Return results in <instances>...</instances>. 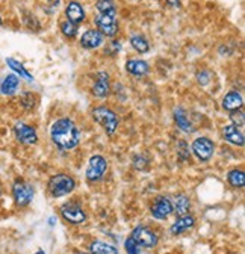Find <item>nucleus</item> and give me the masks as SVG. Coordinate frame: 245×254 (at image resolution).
<instances>
[{"mask_svg": "<svg viewBox=\"0 0 245 254\" xmlns=\"http://www.w3.org/2000/svg\"><path fill=\"white\" fill-rule=\"evenodd\" d=\"M74 254H88V253H83V251H74Z\"/></svg>", "mask_w": 245, "mask_h": 254, "instance_id": "obj_39", "label": "nucleus"}, {"mask_svg": "<svg viewBox=\"0 0 245 254\" xmlns=\"http://www.w3.org/2000/svg\"><path fill=\"white\" fill-rule=\"evenodd\" d=\"M129 43H130V46L133 47V50L138 52L139 55H145V53L150 52V43L147 41L145 37H142V35H139V34L130 35Z\"/></svg>", "mask_w": 245, "mask_h": 254, "instance_id": "obj_24", "label": "nucleus"}, {"mask_svg": "<svg viewBox=\"0 0 245 254\" xmlns=\"http://www.w3.org/2000/svg\"><path fill=\"white\" fill-rule=\"evenodd\" d=\"M20 86V79L17 74H8L0 83V92L3 95H14Z\"/></svg>", "mask_w": 245, "mask_h": 254, "instance_id": "obj_20", "label": "nucleus"}, {"mask_svg": "<svg viewBox=\"0 0 245 254\" xmlns=\"http://www.w3.org/2000/svg\"><path fill=\"white\" fill-rule=\"evenodd\" d=\"M105 44V37L97 29H88L80 37V46L86 50H96Z\"/></svg>", "mask_w": 245, "mask_h": 254, "instance_id": "obj_12", "label": "nucleus"}, {"mask_svg": "<svg viewBox=\"0 0 245 254\" xmlns=\"http://www.w3.org/2000/svg\"><path fill=\"white\" fill-rule=\"evenodd\" d=\"M96 9H97L99 14H114V12H117L114 0H97Z\"/></svg>", "mask_w": 245, "mask_h": 254, "instance_id": "obj_26", "label": "nucleus"}, {"mask_svg": "<svg viewBox=\"0 0 245 254\" xmlns=\"http://www.w3.org/2000/svg\"><path fill=\"white\" fill-rule=\"evenodd\" d=\"M0 197H2V188H0Z\"/></svg>", "mask_w": 245, "mask_h": 254, "instance_id": "obj_42", "label": "nucleus"}, {"mask_svg": "<svg viewBox=\"0 0 245 254\" xmlns=\"http://www.w3.org/2000/svg\"><path fill=\"white\" fill-rule=\"evenodd\" d=\"M106 171H108V161L103 156L94 154V156L89 157L88 167H86V171H85V176H86L88 182L96 183V182L102 180L105 177Z\"/></svg>", "mask_w": 245, "mask_h": 254, "instance_id": "obj_5", "label": "nucleus"}, {"mask_svg": "<svg viewBox=\"0 0 245 254\" xmlns=\"http://www.w3.org/2000/svg\"><path fill=\"white\" fill-rule=\"evenodd\" d=\"M126 71L135 77H144L148 74L150 65H148V62L142 59H129L126 62Z\"/></svg>", "mask_w": 245, "mask_h": 254, "instance_id": "obj_18", "label": "nucleus"}, {"mask_svg": "<svg viewBox=\"0 0 245 254\" xmlns=\"http://www.w3.org/2000/svg\"><path fill=\"white\" fill-rule=\"evenodd\" d=\"M34 186L21 180V179H17L12 185V197H14V201L18 207H26L32 203L34 200Z\"/></svg>", "mask_w": 245, "mask_h": 254, "instance_id": "obj_4", "label": "nucleus"}, {"mask_svg": "<svg viewBox=\"0 0 245 254\" xmlns=\"http://www.w3.org/2000/svg\"><path fill=\"white\" fill-rule=\"evenodd\" d=\"M223 138L226 142L232 144V145H236V147H242L244 142H245V138H244V133L239 127H236L235 124H226L223 127Z\"/></svg>", "mask_w": 245, "mask_h": 254, "instance_id": "obj_15", "label": "nucleus"}, {"mask_svg": "<svg viewBox=\"0 0 245 254\" xmlns=\"http://www.w3.org/2000/svg\"><path fill=\"white\" fill-rule=\"evenodd\" d=\"M177 157H179V161L180 162H186L189 161V145L185 142V141H179L177 142Z\"/></svg>", "mask_w": 245, "mask_h": 254, "instance_id": "obj_29", "label": "nucleus"}, {"mask_svg": "<svg viewBox=\"0 0 245 254\" xmlns=\"http://www.w3.org/2000/svg\"><path fill=\"white\" fill-rule=\"evenodd\" d=\"M230 120H232V124H235L239 129H242L244 124H245V117H244V112L242 109H238V111H233L232 115H230Z\"/></svg>", "mask_w": 245, "mask_h": 254, "instance_id": "obj_30", "label": "nucleus"}, {"mask_svg": "<svg viewBox=\"0 0 245 254\" xmlns=\"http://www.w3.org/2000/svg\"><path fill=\"white\" fill-rule=\"evenodd\" d=\"M227 180H229L230 186H233V188H244V185H245V174H244L242 170L235 168V170L229 171Z\"/></svg>", "mask_w": 245, "mask_h": 254, "instance_id": "obj_25", "label": "nucleus"}, {"mask_svg": "<svg viewBox=\"0 0 245 254\" xmlns=\"http://www.w3.org/2000/svg\"><path fill=\"white\" fill-rule=\"evenodd\" d=\"M93 118L96 120L97 124H100L103 127V130L106 132V135L112 136L118 126H120V120H118V115L108 106H97L93 109Z\"/></svg>", "mask_w": 245, "mask_h": 254, "instance_id": "obj_3", "label": "nucleus"}, {"mask_svg": "<svg viewBox=\"0 0 245 254\" xmlns=\"http://www.w3.org/2000/svg\"><path fill=\"white\" fill-rule=\"evenodd\" d=\"M20 103L23 106V109L26 111H32L35 106H37V97L32 94V92H24L20 99Z\"/></svg>", "mask_w": 245, "mask_h": 254, "instance_id": "obj_28", "label": "nucleus"}, {"mask_svg": "<svg viewBox=\"0 0 245 254\" xmlns=\"http://www.w3.org/2000/svg\"><path fill=\"white\" fill-rule=\"evenodd\" d=\"M189 209H191V200H189V197L185 195V194H179L176 197V201H174V206H173V212L177 216H183V215H188L189 213Z\"/></svg>", "mask_w": 245, "mask_h": 254, "instance_id": "obj_21", "label": "nucleus"}, {"mask_svg": "<svg viewBox=\"0 0 245 254\" xmlns=\"http://www.w3.org/2000/svg\"><path fill=\"white\" fill-rule=\"evenodd\" d=\"M210 79H212V74H210V71H207V70H201V71L197 73V82H198L201 86L207 85V83L210 82Z\"/></svg>", "mask_w": 245, "mask_h": 254, "instance_id": "obj_34", "label": "nucleus"}, {"mask_svg": "<svg viewBox=\"0 0 245 254\" xmlns=\"http://www.w3.org/2000/svg\"><path fill=\"white\" fill-rule=\"evenodd\" d=\"M6 65H8L17 76H20V77H23V79H26V80H29V82H34V76L30 74V73L26 70V67L23 65V64H21L20 61H17L15 58H6Z\"/></svg>", "mask_w": 245, "mask_h": 254, "instance_id": "obj_22", "label": "nucleus"}, {"mask_svg": "<svg viewBox=\"0 0 245 254\" xmlns=\"http://www.w3.org/2000/svg\"><path fill=\"white\" fill-rule=\"evenodd\" d=\"M195 226V218L192 216V215H183V216H179L177 219H176V222L171 226V229H170V232H171V235L173 236H179V235H182V233H185V232H188L189 229H192Z\"/></svg>", "mask_w": 245, "mask_h": 254, "instance_id": "obj_16", "label": "nucleus"}, {"mask_svg": "<svg viewBox=\"0 0 245 254\" xmlns=\"http://www.w3.org/2000/svg\"><path fill=\"white\" fill-rule=\"evenodd\" d=\"M50 139L61 150H73L80 142V130L71 118H59L50 127Z\"/></svg>", "mask_w": 245, "mask_h": 254, "instance_id": "obj_1", "label": "nucleus"}, {"mask_svg": "<svg viewBox=\"0 0 245 254\" xmlns=\"http://www.w3.org/2000/svg\"><path fill=\"white\" fill-rule=\"evenodd\" d=\"M74 188H76V180L70 174H55L50 177L47 183L49 194L53 198L68 195L70 192H73Z\"/></svg>", "mask_w": 245, "mask_h": 254, "instance_id": "obj_2", "label": "nucleus"}, {"mask_svg": "<svg viewBox=\"0 0 245 254\" xmlns=\"http://www.w3.org/2000/svg\"><path fill=\"white\" fill-rule=\"evenodd\" d=\"M173 213V203L167 197H158L155 204L151 206V215L159 221L167 219Z\"/></svg>", "mask_w": 245, "mask_h": 254, "instance_id": "obj_13", "label": "nucleus"}, {"mask_svg": "<svg viewBox=\"0 0 245 254\" xmlns=\"http://www.w3.org/2000/svg\"><path fill=\"white\" fill-rule=\"evenodd\" d=\"M147 165H148V159H145V157L141 156V154L135 156V159H133V167H135L136 170H145Z\"/></svg>", "mask_w": 245, "mask_h": 254, "instance_id": "obj_35", "label": "nucleus"}, {"mask_svg": "<svg viewBox=\"0 0 245 254\" xmlns=\"http://www.w3.org/2000/svg\"><path fill=\"white\" fill-rule=\"evenodd\" d=\"M61 215H62V218L68 224H73V226H80L86 221V213L83 212V209L77 203H73V201L65 203L61 207Z\"/></svg>", "mask_w": 245, "mask_h": 254, "instance_id": "obj_10", "label": "nucleus"}, {"mask_svg": "<svg viewBox=\"0 0 245 254\" xmlns=\"http://www.w3.org/2000/svg\"><path fill=\"white\" fill-rule=\"evenodd\" d=\"M242 106H244L242 94L235 91V89L229 91L223 97V109H226L227 112H233V111L242 109Z\"/></svg>", "mask_w": 245, "mask_h": 254, "instance_id": "obj_17", "label": "nucleus"}, {"mask_svg": "<svg viewBox=\"0 0 245 254\" xmlns=\"http://www.w3.org/2000/svg\"><path fill=\"white\" fill-rule=\"evenodd\" d=\"M124 248L127 254H139V245L129 236V239H126L124 242Z\"/></svg>", "mask_w": 245, "mask_h": 254, "instance_id": "obj_32", "label": "nucleus"}, {"mask_svg": "<svg viewBox=\"0 0 245 254\" xmlns=\"http://www.w3.org/2000/svg\"><path fill=\"white\" fill-rule=\"evenodd\" d=\"M96 27L105 38H114L118 34L117 12L114 14H97L94 18Z\"/></svg>", "mask_w": 245, "mask_h": 254, "instance_id": "obj_6", "label": "nucleus"}, {"mask_svg": "<svg viewBox=\"0 0 245 254\" xmlns=\"http://www.w3.org/2000/svg\"><path fill=\"white\" fill-rule=\"evenodd\" d=\"M174 121H176L177 127H179V129H180L182 132H185V133H192V132H195L192 123L189 121V118H188V115H186V111L183 109V108H176V109H174Z\"/></svg>", "mask_w": 245, "mask_h": 254, "instance_id": "obj_19", "label": "nucleus"}, {"mask_svg": "<svg viewBox=\"0 0 245 254\" xmlns=\"http://www.w3.org/2000/svg\"><path fill=\"white\" fill-rule=\"evenodd\" d=\"M24 23H26V26H27L30 30H34V32H40V29H41V24L38 23L37 17H35V15H32V14H29V12L26 14Z\"/></svg>", "mask_w": 245, "mask_h": 254, "instance_id": "obj_31", "label": "nucleus"}, {"mask_svg": "<svg viewBox=\"0 0 245 254\" xmlns=\"http://www.w3.org/2000/svg\"><path fill=\"white\" fill-rule=\"evenodd\" d=\"M191 150L200 162H209L212 156L215 154V144L207 136H200L192 141Z\"/></svg>", "mask_w": 245, "mask_h": 254, "instance_id": "obj_7", "label": "nucleus"}, {"mask_svg": "<svg viewBox=\"0 0 245 254\" xmlns=\"http://www.w3.org/2000/svg\"><path fill=\"white\" fill-rule=\"evenodd\" d=\"M165 3L171 8H180L182 6V2L180 0H165Z\"/></svg>", "mask_w": 245, "mask_h": 254, "instance_id": "obj_37", "label": "nucleus"}, {"mask_svg": "<svg viewBox=\"0 0 245 254\" xmlns=\"http://www.w3.org/2000/svg\"><path fill=\"white\" fill-rule=\"evenodd\" d=\"M3 24V20H2V17H0V26H2Z\"/></svg>", "mask_w": 245, "mask_h": 254, "instance_id": "obj_41", "label": "nucleus"}, {"mask_svg": "<svg viewBox=\"0 0 245 254\" xmlns=\"http://www.w3.org/2000/svg\"><path fill=\"white\" fill-rule=\"evenodd\" d=\"M65 17L70 23L79 26L85 21L86 18V12L82 6V3L76 2V0H71V2H68L67 8H65Z\"/></svg>", "mask_w": 245, "mask_h": 254, "instance_id": "obj_14", "label": "nucleus"}, {"mask_svg": "<svg viewBox=\"0 0 245 254\" xmlns=\"http://www.w3.org/2000/svg\"><path fill=\"white\" fill-rule=\"evenodd\" d=\"M91 92L96 99H106L111 94V76L108 71H99L94 79V85Z\"/></svg>", "mask_w": 245, "mask_h": 254, "instance_id": "obj_11", "label": "nucleus"}, {"mask_svg": "<svg viewBox=\"0 0 245 254\" xmlns=\"http://www.w3.org/2000/svg\"><path fill=\"white\" fill-rule=\"evenodd\" d=\"M89 254H118V250L103 241H94L89 245Z\"/></svg>", "mask_w": 245, "mask_h": 254, "instance_id": "obj_23", "label": "nucleus"}, {"mask_svg": "<svg viewBox=\"0 0 245 254\" xmlns=\"http://www.w3.org/2000/svg\"><path fill=\"white\" fill-rule=\"evenodd\" d=\"M120 50H121V43L120 41H115V40L111 41V43H108V46L105 49L106 55H109V56H115Z\"/></svg>", "mask_w": 245, "mask_h": 254, "instance_id": "obj_33", "label": "nucleus"}, {"mask_svg": "<svg viewBox=\"0 0 245 254\" xmlns=\"http://www.w3.org/2000/svg\"><path fill=\"white\" fill-rule=\"evenodd\" d=\"M59 29H61V32H62V35L65 38H68V40H73V38L77 37V26L73 24V23H70L68 20L61 23L59 24Z\"/></svg>", "mask_w": 245, "mask_h": 254, "instance_id": "obj_27", "label": "nucleus"}, {"mask_svg": "<svg viewBox=\"0 0 245 254\" xmlns=\"http://www.w3.org/2000/svg\"><path fill=\"white\" fill-rule=\"evenodd\" d=\"M130 238L144 248H155L158 245V235L153 232L151 229H148L147 226H138L133 229Z\"/></svg>", "mask_w": 245, "mask_h": 254, "instance_id": "obj_9", "label": "nucleus"}, {"mask_svg": "<svg viewBox=\"0 0 245 254\" xmlns=\"http://www.w3.org/2000/svg\"><path fill=\"white\" fill-rule=\"evenodd\" d=\"M35 254H46V253H44V251H43V250H38V251H37V253H35Z\"/></svg>", "mask_w": 245, "mask_h": 254, "instance_id": "obj_40", "label": "nucleus"}, {"mask_svg": "<svg viewBox=\"0 0 245 254\" xmlns=\"http://www.w3.org/2000/svg\"><path fill=\"white\" fill-rule=\"evenodd\" d=\"M55 222H56V216H50L49 218V224L50 226H55Z\"/></svg>", "mask_w": 245, "mask_h": 254, "instance_id": "obj_38", "label": "nucleus"}, {"mask_svg": "<svg viewBox=\"0 0 245 254\" xmlns=\"http://www.w3.org/2000/svg\"><path fill=\"white\" fill-rule=\"evenodd\" d=\"M59 5H61V0H47V6L50 8V11H52V12H53V11H56Z\"/></svg>", "mask_w": 245, "mask_h": 254, "instance_id": "obj_36", "label": "nucleus"}, {"mask_svg": "<svg viewBox=\"0 0 245 254\" xmlns=\"http://www.w3.org/2000/svg\"><path fill=\"white\" fill-rule=\"evenodd\" d=\"M14 135H15V139L24 145H35L38 142L37 129L23 121H18L14 124Z\"/></svg>", "mask_w": 245, "mask_h": 254, "instance_id": "obj_8", "label": "nucleus"}]
</instances>
